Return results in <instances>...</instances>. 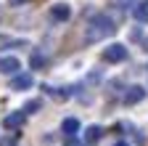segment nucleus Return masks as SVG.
Instances as JSON below:
<instances>
[{"label":"nucleus","mask_w":148,"mask_h":146,"mask_svg":"<svg viewBox=\"0 0 148 146\" xmlns=\"http://www.w3.org/2000/svg\"><path fill=\"white\" fill-rule=\"evenodd\" d=\"M114 32H116V24L111 21L106 13H98V16H92L85 24V43H101V40L111 37Z\"/></svg>","instance_id":"obj_1"},{"label":"nucleus","mask_w":148,"mask_h":146,"mask_svg":"<svg viewBox=\"0 0 148 146\" xmlns=\"http://www.w3.org/2000/svg\"><path fill=\"white\" fill-rule=\"evenodd\" d=\"M124 59H127V45H122V43L106 45V51H103V61H106V64H119V61H124Z\"/></svg>","instance_id":"obj_2"},{"label":"nucleus","mask_w":148,"mask_h":146,"mask_svg":"<svg viewBox=\"0 0 148 146\" xmlns=\"http://www.w3.org/2000/svg\"><path fill=\"white\" fill-rule=\"evenodd\" d=\"M143 98H145V88L130 85V88L124 90V96H122V104H124V106H135V104H140Z\"/></svg>","instance_id":"obj_3"},{"label":"nucleus","mask_w":148,"mask_h":146,"mask_svg":"<svg viewBox=\"0 0 148 146\" xmlns=\"http://www.w3.org/2000/svg\"><path fill=\"white\" fill-rule=\"evenodd\" d=\"M24 122H27L24 112H13V114H8L3 120V127H5V130H18V127H24Z\"/></svg>","instance_id":"obj_4"},{"label":"nucleus","mask_w":148,"mask_h":146,"mask_svg":"<svg viewBox=\"0 0 148 146\" xmlns=\"http://www.w3.org/2000/svg\"><path fill=\"white\" fill-rule=\"evenodd\" d=\"M34 85V80H32V75H29V72H24V75H16L13 80H11V90H29Z\"/></svg>","instance_id":"obj_5"},{"label":"nucleus","mask_w":148,"mask_h":146,"mask_svg":"<svg viewBox=\"0 0 148 146\" xmlns=\"http://www.w3.org/2000/svg\"><path fill=\"white\" fill-rule=\"evenodd\" d=\"M21 69V61L13 56H0V75H13V72Z\"/></svg>","instance_id":"obj_6"},{"label":"nucleus","mask_w":148,"mask_h":146,"mask_svg":"<svg viewBox=\"0 0 148 146\" xmlns=\"http://www.w3.org/2000/svg\"><path fill=\"white\" fill-rule=\"evenodd\" d=\"M50 16H53L56 21H69L71 19V8L66 3H53L50 6Z\"/></svg>","instance_id":"obj_7"},{"label":"nucleus","mask_w":148,"mask_h":146,"mask_svg":"<svg viewBox=\"0 0 148 146\" xmlns=\"http://www.w3.org/2000/svg\"><path fill=\"white\" fill-rule=\"evenodd\" d=\"M135 19L140 24H148V0H140V3H135Z\"/></svg>","instance_id":"obj_8"},{"label":"nucleus","mask_w":148,"mask_h":146,"mask_svg":"<svg viewBox=\"0 0 148 146\" xmlns=\"http://www.w3.org/2000/svg\"><path fill=\"white\" fill-rule=\"evenodd\" d=\"M101 136H103V127H101V125H90V127H85V141H87V143H95Z\"/></svg>","instance_id":"obj_9"},{"label":"nucleus","mask_w":148,"mask_h":146,"mask_svg":"<svg viewBox=\"0 0 148 146\" xmlns=\"http://www.w3.org/2000/svg\"><path fill=\"white\" fill-rule=\"evenodd\" d=\"M61 130H64L66 136H74V133H77V130H79V120H74V117H69V120H64V122H61Z\"/></svg>","instance_id":"obj_10"},{"label":"nucleus","mask_w":148,"mask_h":146,"mask_svg":"<svg viewBox=\"0 0 148 146\" xmlns=\"http://www.w3.org/2000/svg\"><path fill=\"white\" fill-rule=\"evenodd\" d=\"M45 90L53 96V98H58V101H66V98H71V88H64V90H53V88H48L45 85Z\"/></svg>","instance_id":"obj_11"},{"label":"nucleus","mask_w":148,"mask_h":146,"mask_svg":"<svg viewBox=\"0 0 148 146\" xmlns=\"http://www.w3.org/2000/svg\"><path fill=\"white\" fill-rule=\"evenodd\" d=\"M48 66V59L42 53H32V69H45Z\"/></svg>","instance_id":"obj_12"},{"label":"nucleus","mask_w":148,"mask_h":146,"mask_svg":"<svg viewBox=\"0 0 148 146\" xmlns=\"http://www.w3.org/2000/svg\"><path fill=\"white\" fill-rule=\"evenodd\" d=\"M40 106H42L40 101H29V104H27L24 109H27V114H34V112H37V109H40Z\"/></svg>","instance_id":"obj_13"},{"label":"nucleus","mask_w":148,"mask_h":146,"mask_svg":"<svg viewBox=\"0 0 148 146\" xmlns=\"http://www.w3.org/2000/svg\"><path fill=\"white\" fill-rule=\"evenodd\" d=\"M0 146H18L16 138H0Z\"/></svg>","instance_id":"obj_14"},{"label":"nucleus","mask_w":148,"mask_h":146,"mask_svg":"<svg viewBox=\"0 0 148 146\" xmlns=\"http://www.w3.org/2000/svg\"><path fill=\"white\" fill-rule=\"evenodd\" d=\"M64 146H82V143H79V141H77V138H71V136H69V141H66V143H64Z\"/></svg>","instance_id":"obj_15"},{"label":"nucleus","mask_w":148,"mask_h":146,"mask_svg":"<svg viewBox=\"0 0 148 146\" xmlns=\"http://www.w3.org/2000/svg\"><path fill=\"white\" fill-rule=\"evenodd\" d=\"M114 3H116V6H119V8H127V6H130V3H132V0H114Z\"/></svg>","instance_id":"obj_16"},{"label":"nucleus","mask_w":148,"mask_h":146,"mask_svg":"<svg viewBox=\"0 0 148 146\" xmlns=\"http://www.w3.org/2000/svg\"><path fill=\"white\" fill-rule=\"evenodd\" d=\"M11 6H24V3H29V0H8Z\"/></svg>","instance_id":"obj_17"},{"label":"nucleus","mask_w":148,"mask_h":146,"mask_svg":"<svg viewBox=\"0 0 148 146\" xmlns=\"http://www.w3.org/2000/svg\"><path fill=\"white\" fill-rule=\"evenodd\" d=\"M114 146H127V143H124V141H119V143H114Z\"/></svg>","instance_id":"obj_18"},{"label":"nucleus","mask_w":148,"mask_h":146,"mask_svg":"<svg viewBox=\"0 0 148 146\" xmlns=\"http://www.w3.org/2000/svg\"><path fill=\"white\" fill-rule=\"evenodd\" d=\"M143 48H145V51H148V40H145V43H143Z\"/></svg>","instance_id":"obj_19"}]
</instances>
